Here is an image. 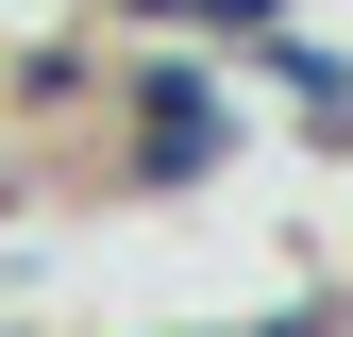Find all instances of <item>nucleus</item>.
<instances>
[{
    "label": "nucleus",
    "mask_w": 353,
    "mask_h": 337,
    "mask_svg": "<svg viewBox=\"0 0 353 337\" xmlns=\"http://www.w3.org/2000/svg\"><path fill=\"white\" fill-rule=\"evenodd\" d=\"M236 168V84H219L202 34H152L135 68H118V186L135 202H185Z\"/></svg>",
    "instance_id": "obj_1"
},
{
    "label": "nucleus",
    "mask_w": 353,
    "mask_h": 337,
    "mask_svg": "<svg viewBox=\"0 0 353 337\" xmlns=\"http://www.w3.org/2000/svg\"><path fill=\"white\" fill-rule=\"evenodd\" d=\"M252 68H270V102H286V118H303L320 152H353V51H336L320 17H286V34H252Z\"/></svg>",
    "instance_id": "obj_2"
},
{
    "label": "nucleus",
    "mask_w": 353,
    "mask_h": 337,
    "mask_svg": "<svg viewBox=\"0 0 353 337\" xmlns=\"http://www.w3.org/2000/svg\"><path fill=\"white\" fill-rule=\"evenodd\" d=\"M303 0H135V34H202V51H252V34H286Z\"/></svg>",
    "instance_id": "obj_3"
},
{
    "label": "nucleus",
    "mask_w": 353,
    "mask_h": 337,
    "mask_svg": "<svg viewBox=\"0 0 353 337\" xmlns=\"http://www.w3.org/2000/svg\"><path fill=\"white\" fill-rule=\"evenodd\" d=\"M236 337H353V270H320V287H286V304H252Z\"/></svg>",
    "instance_id": "obj_4"
},
{
    "label": "nucleus",
    "mask_w": 353,
    "mask_h": 337,
    "mask_svg": "<svg viewBox=\"0 0 353 337\" xmlns=\"http://www.w3.org/2000/svg\"><path fill=\"white\" fill-rule=\"evenodd\" d=\"M185 337H236V320H185Z\"/></svg>",
    "instance_id": "obj_5"
},
{
    "label": "nucleus",
    "mask_w": 353,
    "mask_h": 337,
    "mask_svg": "<svg viewBox=\"0 0 353 337\" xmlns=\"http://www.w3.org/2000/svg\"><path fill=\"white\" fill-rule=\"evenodd\" d=\"M0 337H17V320H0Z\"/></svg>",
    "instance_id": "obj_6"
}]
</instances>
